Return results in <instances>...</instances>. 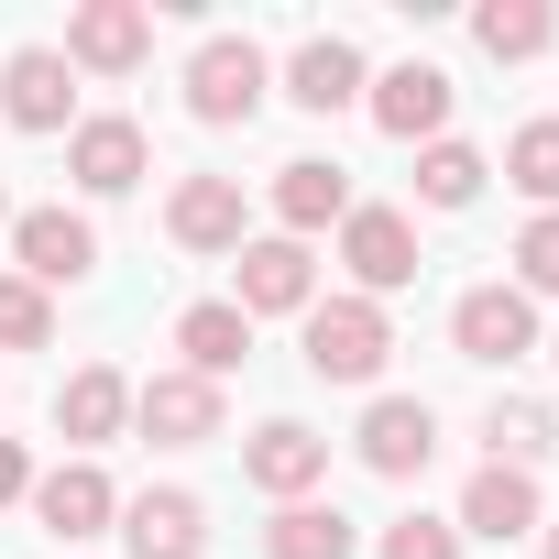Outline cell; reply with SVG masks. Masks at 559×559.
<instances>
[{"label": "cell", "mask_w": 559, "mask_h": 559, "mask_svg": "<svg viewBox=\"0 0 559 559\" xmlns=\"http://www.w3.org/2000/svg\"><path fill=\"white\" fill-rule=\"evenodd\" d=\"M515 274H526L537 297H559V209H537V219L515 230Z\"/></svg>", "instance_id": "29"}, {"label": "cell", "mask_w": 559, "mask_h": 559, "mask_svg": "<svg viewBox=\"0 0 559 559\" xmlns=\"http://www.w3.org/2000/svg\"><path fill=\"white\" fill-rule=\"evenodd\" d=\"M143 165H154V143H143V121H121V110H99V121H78V132H67V176H78L88 198L143 187Z\"/></svg>", "instance_id": "13"}, {"label": "cell", "mask_w": 559, "mask_h": 559, "mask_svg": "<svg viewBox=\"0 0 559 559\" xmlns=\"http://www.w3.org/2000/svg\"><path fill=\"white\" fill-rule=\"evenodd\" d=\"M504 176H515L537 209H559V121H526V132L504 143Z\"/></svg>", "instance_id": "26"}, {"label": "cell", "mask_w": 559, "mask_h": 559, "mask_svg": "<svg viewBox=\"0 0 559 559\" xmlns=\"http://www.w3.org/2000/svg\"><path fill=\"white\" fill-rule=\"evenodd\" d=\"M548 34H559V12H548V0H483V12H472V45H483L493 67L548 56Z\"/></svg>", "instance_id": "23"}, {"label": "cell", "mask_w": 559, "mask_h": 559, "mask_svg": "<svg viewBox=\"0 0 559 559\" xmlns=\"http://www.w3.org/2000/svg\"><path fill=\"white\" fill-rule=\"evenodd\" d=\"M132 428H143L154 450H198V439H219V428H230V406H219V384H198V373L176 362V373L132 384Z\"/></svg>", "instance_id": "5"}, {"label": "cell", "mask_w": 559, "mask_h": 559, "mask_svg": "<svg viewBox=\"0 0 559 559\" xmlns=\"http://www.w3.org/2000/svg\"><path fill=\"white\" fill-rule=\"evenodd\" d=\"M45 341H56V308H45V286L0 274V352H45Z\"/></svg>", "instance_id": "27"}, {"label": "cell", "mask_w": 559, "mask_h": 559, "mask_svg": "<svg viewBox=\"0 0 559 559\" xmlns=\"http://www.w3.org/2000/svg\"><path fill=\"white\" fill-rule=\"evenodd\" d=\"M373 559H461V526H439V515H395V526L373 537Z\"/></svg>", "instance_id": "28"}, {"label": "cell", "mask_w": 559, "mask_h": 559, "mask_svg": "<svg viewBox=\"0 0 559 559\" xmlns=\"http://www.w3.org/2000/svg\"><path fill=\"white\" fill-rule=\"evenodd\" d=\"M373 121H384L395 143H450V78H439V67L373 78Z\"/></svg>", "instance_id": "17"}, {"label": "cell", "mask_w": 559, "mask_h": 559, "mask_svg": "<svg viewBox=\"0 0 559 559\" xmlns=\"http://www.w3.org/2000/svg\"><path fill=\"white\" fill-rule=\"evenodd\" d=\"M483 439H493V461H504V472H537V461L559 450V417L515 395V406H493V417H483Z\"/></svg>", "instance_id": "24"}, {"label": "cell", "mask_w": 559, "mask_h": 559, "mask_svg": "<svg viewBox=\"0 0 559 559\" xmlns=\"http://www.w3.org/2000/svg\"><path fill=\"white\" fill-rule=\"evenodd\" d=\"M483 176H493V165H483L472 143H428V154H417V198H428V209H472Z\"/></svg>", "instance_id": "25"}, {"label": "cell", "mask_w": 559, "mask_h": 559, "mask_svg": "<svg viewBox=\"0 0 559 559\" xmlns=\"http://www.w3.org/2000/svg\"><path fill=\"white\" fill-rule=\"evenodd\" d=\"M143 56H154V0H88L67 23V67H88V78H132Z\"/></svg>", "instance_id": "9"}, {"label": "cell", "mask_w": 559, "mask_h": 559, "mask_svg": "<svg viewBox=\"0 0 559 559\" xmlns=\"http://www.w3.org/2000/svg\"><path fill=\"white\" fill-rule=\"evenodd\" d=\"M121 548L132 559H209V504L187 483H154V493L121 504Z\"/></svg>", "instance_id": "11"}, {"label": "cell", "mask_w": 559, "mask_h": 559, "mask_svg": "<svg viewBox=\"0 0 559 559\" xmlns=\"http://www.w3.org/2000/svg\"><path fill=\"white\" fill-rule=\"evenodd\" d=\"M461 526H472V537H493V548H504V537H537V526H548V515H537V472L483 461V472L461 483Z\"/></svg>", "instance_id": "15"}, {"label": "cell", "mask_w": 559, "mask_h": 559, "mask_svg": "<svg viewBox=\"0 0 559 559\" xmlns=\"http://www.w3.org/2000/svg\"><path fill=\"white\" fill-rule=\"evenodd\" d=\"M395 362V319L373 297H319L308 308V373L319 384H373Z\"/></svg>", "instance_id": "1"}, {"label": "cell", "mask_w": 559, "mask_h": 559, "mask_svg": "<svg viewBox=\"0 0 559 559\" xmlns=\"http://www.w3.org/2000/svg\"><path fill=\"white\" fill-rule=\"evenodd\" d=\"M537 548H548V559H559V526H537Z\"/></svg>", "instance_id": "31"}, {"label": "cell", "mask_w": 559, "mask_h": 559, "mask_svg": "<svg viewBox=\"0 0 559 559\" xmlns=\"http://www.w3.org/2000/svg\"><path fill=\"white\" fill-rule=\"evenodd\" d=\"M23 504H34V526H45V537H67V548H78V537H99V526H121V493H110V472H99V461H56V472H34V493H23Z\"/></svg>", "instance_id": "7"}, {"label": "cell", "mask_w": 559, "mask_h": 559, "mask_svg": "<svg viewBox=\"0 0 559 559\" xmlns=\"http://www.w3.org/2000/svg\"><path fill=\"white\" fill-rule=\"evenodd\" d=\"M263 559H362V537H352V515H341V504H274Z\"/></svg>", "instance_id": "22"}, {"label": "cell", "mask_w": 559, "mask_h": 559, "mask_svg": "<svg viewBox=\"0 0 559 559\" xmlns=\"http://www.w3.org/2000/svg\"><path fill=\"white\" fill-rule=\"evenodd\" d=\"M263 88H274V67H263V45H252V34H209V45L187 56V110H198L209 132L252 121V110H263Z\"/></svg>", "instance_id": "3"}, {"label": "cell", "mask_w": 559, "mask_h": 559, "mask_svg": "<svg viewBox=\"0 0 559 559\" xmlns=\"http://www.w3.org/2000/svg\"><path fill=\"white\" fill-rule=\"evenodd\" d=\"M230 308H241V319H308V308H319V252L286 241V230H274V241H241V252H230Z\"/></svg>", "instance_id": "2"}, {"label": "cell", "mask_w": 559, "mask_h": 559, "mask_svg": "<svg viewBox=\"0 0 559 559\" xmlns=\"http://www.w3.org/2000/svg\"><path fill=\"white\" fill-rule=\"evenodd\" d=\"M12 252H23V286H88V274H99V230L78 209H23Z\"/></svg>", "instance_id": "10"}, {"label": "cell", "mask_w": 559, "mask_h": 559, "mask_svg": "<svg viewBox=\"0 0 559 559\" xmlns=\"http://www.w3.org/2000/svg\"><path fill=\"white\" fill-rule=\"evenodd\" d=\"M78 67L56 45H23L12 67H0V110H12V132H78Z\"/></svg>", "instance_id": "12"}, {"label": "cell", "mask_w": 559, "mask_h": 559, "mask_svg": "<svg viewBox=\"0 0 559 559\" xmlns=\"http://www.w3.org/2000/svg\"><path fill=\"white\" fill-rule=\"evenodd\" d=\"M548 362H559V341H548Z\"/></svg>", "instance_id": "33"}, {"label": "cell", "mask_w": 559, "mask_h": 559, "mask_svg": "<svg viewBox=\"0 0 559 559\" xmlns=\"http://www.w3.org/2000/svg\"><path fill=\"white\" fill-rule=\"evenodd\" d=\"M274 219H286V241H308V230L352 219V176H341V165H319V154L274 165Z\"/></svg>", "instance_id": "19"}, {"label": "cell", "mask_w": 559, "mask_h": 559, "mask_svg": "<svg viewBox=\"0 0 559 559\" xmlns=\"http://www.w3.org/2000/svg\"><path fill=\"white\" fill-rule=\"evenodd\" d=\"M0 230H12V198H0Z\"/></svg>", "instance_id": "32"}, {"label": "cell", "mask_w": 559, "mask_h": 559, "mask_svg": "<svg viewBox=\"0 0 559 559\" xmlns=\"http://www.w3.org/2000/svg\"><path fill=\"white\" fill-rule=\"evenodd\" d=\"M241 472H252V493H274V504H308V493L330 483V439L297 428V417H274V428L241 439Z\"/></svg>", "instance_id": "8"}, {"label": "cell", "mask_w": 559, "mask_h": 559, "mask_svg": "<svg viewBox=\"0 0 559 559\" xmlns=\"http://www.w3.org/2000/svg\"><path fill=\"white\" fill-rule=\"evenodd\" d=\"M286 99H297V110H319V121H330V110H352V99H362V45L308 34V45L286 56Z\"/></svg>", "instance_id": "16"}, {"label": "cell", "mask_w": 559, "mask_h": 559, "mask_svg": "<svg viewBox=\"0 0 559 559\" xmlns=\"http://www.w3.org/2000/svg\"><path fill=\"white\" fill-rule=\"evenodd\" d=\"M341 263H352V297H395V286H417V219L406 209H362L352 198V219H341Z\"/></svg>", "instance_id": "4"}, {"label": "cell", "mask_w": 559, "mask_h": 559, "mask_svg": "<svg viewBox=\"0 0 559 559\" xmlns=\"http://www.w3.org/2000/svg\"><path fill=\"white\" fill-rule=\"evenodd\" d=\"M165 230L187 252H241V176H187L165 198Z\"/></svg>", "instance_id": "18"}, {"label": "cell", "mask_w": 559, "mask_h": 559, "mask_svg": "<svg viewBox=\"0 0 559 559\" xmlns=\"http://www.w3.org/2000/svg\"><path fill=\"white\" fill-rule=\"evenodd\" d=\"M428 461H439V406H428V395H373V406H362V472L417 483Z\"/></svg>", "instance_id": "6"}, {"label": "cell", "mask_w": 559, "mask_h": 559, "mask_svg": "<svg viewBox=\"0 0 559 559\" xmlns=\"http://www.w3.org/2000/svg\"><path fill=\"white\" fill-rule=\"evenodd\" d=\"M450 341H461V362H515V352H537L526 286H472V297L450 308Z\"/></svg>", "instance_id": "14"}, {"label": "cell", "mask_w": 559, "mask_h": 559, "mask_svg": "<svg viewBox=\"0 0 559 559\" xmlns=\"http://www.w3.org/2000/svg\"><path fill=\"white\" fill-rule=\"evenodd\" d=\"M121 417H132V384H121L110 362H78V373H67V395H56V439L99 450V439H121Z\"/></svg>", "instance_id": "20"}, {"label": "cell", "mask_w": 559, "mask_h": 559, "mask_svg": "<svg viewBox=\"0 0 559 559\" xmlns=\"http://www.w3.org/2000/svg\"><path fill=\"white\" fill-rule=\"evenodd\" d=\"M176 352H187V373H198V384H219V373H241V352H252V319H241L230 297H198V308L176 319Z\"/></svg>", "instance_id": "21"}, {"label": "cell", "mask_w": 559, "mask_h": 559, "mask_svg": "<svg viewBox=\"0 0 559 559\" xmlns=\"http://www.w3.org/2000/svg\"><path fill=\"white\" fill-rule=\"evenodd\" d=\"M34 493V461H23V439H0V504H23Z\"/></svg>", "instance_id": "30"}]
</instances>
